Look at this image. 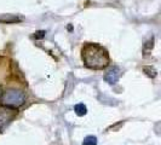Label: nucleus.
<instances>
[{
    "mask_svg": "<svg viewBox=\"0 0 161 145\" xmlns=\"http://www.w3.org/2000/svg\"><path fill=\"white\" fill-rule=\"evenodd\" d=\"M82 145H97V137L95 136H87L85 137Z\"/></svg>",
    "mask_w": 161,
    "mask_h": 145,
    "instance_id": "423d86ee",
    "label": "nucleus"
},
{
    "mask_svg": "<svg viewBox=\"0 0 161 145\" xmlns=\"http://www.w3.org/2000/svg\"><path fill=\"white\" fill-rule=\"evenodd\" d=\"M81 59L89 69L102 70L110 63V57L108 51L99 44L87 42L81 48Z\"/></svg>",
    "mask_w": 161,
    "mask_h": 145,
    "instance_id": "f257e3e1",
    "label": "nucleus"
},
{
    "mask_svg": "<svg viewBox=\"0 0 161 145\" xmlns=\"http://www.w3.org/2000/svg\"><path fill=\"white\" fill-rule=\"evenodd\" d=\"M1 94H3V92H1V89H0V97H1Z\"/></svg>",
    "mask_w": 161,
    "mask_h": 145,
    "instance_id": "0eeeda50",
    "label": "nucleus"
},
{
    "mask_svg": "<svg viewBox=\"0 0 161 145\" xmlns=\"http://www.w3.org/2000/svg\"><path fill=\"white\" fill-rule=\"evenodd\" d=\"M15 109L10 108H1L0 109V132H3L4 128L11 122V120L15 117Z\"/></svg>",
    "mask_w": 161,
    "mask_h": 145,
    "instance_id": "7ed1b4c3",
    "label": "nucleus"
},
{
    "mask_svg": "<svg viewBox=\"0 0 161 145\" xmlns=\"http://www.w3.org/2000/svg\"><path fill=\"white\" fill-rule=\"evenodd\" d=\"M121 69L119 67H113V68H110L108 72H105L104 75V80L109 83V85H115L119 79H120L121 76Z\"/></svg>",
    "mask_w": 161,
    "mask_h": 145,
    "instance_id": "20e7f679",
    "label": "nucleus"
},
{
    "mask_svg": "<svg viewBox=\"0 0 161 145\" xmlns=\"http://www.w3.org/2000/svg\"><path fill=\"white\" fill-rule=\"evenodd\" d=\"M74 111L78 116H84V115L87 114V108L84 103H79V104H76L74 106Z\"/></svg>",
    "mask_w": 161,
    "mask_h": 145,
    "instance_id": "39448f33",
    "label": "nucleus"
},
{
    "mask_svg": "<svg viewBox=\"0 0 161 145\" xmlns=\"http://www.w3.org/2000/svg\"><path fill=\"white\" fill-rule=\"evenodd\" d=\"M24 102H25V94L21 89H8V91L3 92V94L0 97V104L5 108H10V109H17V108L22 106Z\"/></svg>",
    "mask_w": 161,
    "mask_h": 145,
    "instance_id": "f03ea898",
    "label": "nucleus"
}]
</instances>
